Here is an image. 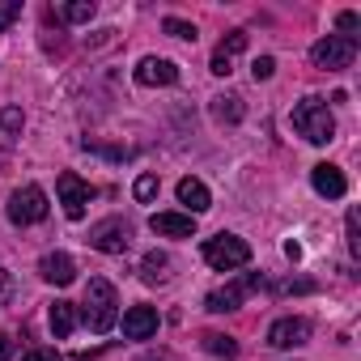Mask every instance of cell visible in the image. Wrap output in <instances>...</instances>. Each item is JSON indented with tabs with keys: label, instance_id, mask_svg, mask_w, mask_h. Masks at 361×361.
I'll return each instance as SVG.
<instances>
[{
	"label": "cell",
	"instance_id": "obj_1",
	"mask_svg": "<svg viewBox=\"0 0 361 361\" xmlns=\"http://www.w3.org/2000/svg\"><path fill=\"white\" fill-rule=\"evenodd\" d=\"M81 319H85V327H90V331H98V336L115 327V319H119V298H115V285H111V281L94 276V281L85 285Z\"/></svg>",
	"mask_w": 361,
	"mask_h": 361
},
{
	"label": "cell",
	"instance_id": "obj_2",
	"mask_svg": "<svg viewBox=\"0 0 361 361\" xmlns=\"http://www.w3.org/2000/svg\"><path fill=\"white\" fill-rule=\"evenodd\" d=\"M293 128H298V136H306L310 145H327V140L336 136V119H331V111H327L323 98H302V102L293 106Z\"/></svg>",
	"mask_w": 361,
	"mask_h": 361
},
{
	"label": "cell",
	"instance_id": "obj_3",
	"mask_svg": "<svg viewBox=\"0 0 361 361\" xmlns=\"http://www.w3.org/2000/svg\"><path fill=\"white\" fill-rule=\"evenodd\" d=\"M204 264L217 268V272H234V268L251 264V247L238 234H217V238L204 243Z\"/></svg>",
	"mask_w": 361,
	"mask_h": 361
},
{
	"label": "cell",
	"instance_id": "obj_4",
	"mask_svg": "<svg viewBox=\"0 0 361 361\" xmlns=\"http://www.w3.org/2000/svg\"><path fill=\"white\" fill-rule=\"evenodd\" d=\"M357 60V39H344V35H327L310 47V64L323 68V73H340Z\"/></svg>",
	"mask_w": 361,
	"mask_h": 361
},
{
	"label": "cell",
	"instance_id": "obj_5",
	"mask_svg": "<svg viewBox=\"0 0 361 361\" xmlns=\"http://www.w3.org/2000/svg\"><path fill=\"white\" fill-rule=\"evenodd\" d=\"M47 217V192L39 183H26L9 196V221L13 226H39Z\"/></svg>",
	"mask_w": 361,
	"mask_h": 361
},
{
	"label": "cell",
	"instance_id": "obj_6",
	"mask_svg": "<svg viewBox=\"0 0 361 361\" xmlns=\"http://www.w3.org/2000/svg\"><path fill=\"white\" fill-rule=\"evenodd\" d=\"M259 285H264V276H259V272H247V276H238V281H230V285H221V289H213L204 306H209L213 314H226V310H238V306H243V302H247V298H251V293L259 289Z\"/></svg>",
	"mask_w": 361,
	"mask_h": 361
},
{
	"label": "cell",
	"instance_id": "obj_7",
	"mask_svg": "<svg viewBox=\"0 0 361 361\" xmlns=\"http://www.w3.org/2000/svg\"><path fill=\"white\" fill-rule=\"evenodd\" d=\"M90 247H98V251H106V255H123V251L132 247V226H128L123 217H106V221H98V226L90 230Z\"/></svg>",
	"mask_w": 361,
	"mask_h": 361
},
{
	"label": "cell",
	"instance_id": "obj_8",
	"mask_svg": "<svg viewBox=\"0 0 361 361\" xmlns=\"http://www.w3.org/2000/svg\"><path fill=\"white\" fill-rule=\"evenodd\" d=\"M56 192H60V204H64V217L68 221H81L85 217V209H90V183H85V178H77L73 170H64L60 174V183H56Z\"/></svg>",
	"mask_w": 361,
	"mask_h": 361
},
{
	"label": "cell",
	"instance_id": "obj_9",
	"mask_svg": "<svg viewBox=\"0 0 361 361\" xmlns=\"http://www.w3.org/2000/svg\"><path fill=\"white\" fill-rule=\"evenodd\" d=\"M306 340H310V319H302V314L276 319V323L268 327V344H272V348H298V344H306Z\"/></svg>",
	"mask_w": 361,
	"mask_h": 361
},
{
	"label": "cell",
	"instance_id": "obj_10",
	"mask_svg": "<svg viewBox=\"0 0 361 361\" xmlns=\"http://www.w3.org/2000/svg\"><path fill=\"white\" fill-rule=\"evenodd\" d=\"M132 77H136V85H174L178 81V68L170 60H161V56H145Z\"/></svg>",
	"mask_w": 361,
	"mask_h": 361
},
{
	"label": "cell",
	"instance_id": "obj_11",
	"mask_svg": "<svg viewBox=\"0 0 361 361\" xmlns=\"http://www.w3.org/2000/svg\"><path fill=\"white\" fill-rule=\"evenodd\" d=\"M149 230L161 234V238H192L196 234V217L192 213H153Z\"/></svg>",
	"mask_w": 361,
	"mask_h": 361
},
{
	"label": "cell",
	"instance_id": "obj_12",
	"mask_svg": "<svg viewBox=\"0 0 361 361\" xmlns=\"http://www.w3.org/2000/svg\"><path fill=\"white\" fill-rule=\"evenodd\" d=\"M39 276L51 281V285H73V281H77V264H73V255L51 251V255L39 259Z\"/></svg>",
	"mask_w": 361,
	"mask_h": 361
},
{
	"label": "cell",
	"instance_id": "obj_13",
	"mask_svg": "<svg viewBox=\"0 0 361 361\" xmlns=\"http://www.w3.org/2000/svg\"><path fill=\"white\" fill-rule=\"evenodd\" d=\"M123 336H128V340H149V336H157V310H153V306H132V310H123Z\"/></svg>",
	"mask_w": 361,
	"mask_h": 361
},
{
	"label": "cell",
	"instance_id": "obj_14",
	"mask_svg": "<svg viewBox=\"0 0 361 361\" xmlns=\"http://www.w3.org/2000/svg\"><path fill=\"white\" fill-rule=\"evenodd\" d=\"M243 47H247V30H230V35L217 43V51H213V73L226 77V73L234 68V56H243Z\"/></svg>",
	"mask_w": 361,
	"mask_h": 361
},
{
	"label": "cell",
	"instance_id": "obj_15",
	"mask_svg": "<svg viewBox=\"0 0 361 361\" xmlns=\"http://www.w3.org/2000/svg\"><path fill=\"white\" fill-rule=\"evenodd\" d=\"M310 183H314V192H319V196H327V200H340V196L348 192V183H344V174H340L336 166H327V161L310 170Z\"/></svg>",
	"mask_w": 361,
	"mask_h": 361
},
{
	"label": "cell",
	"instance_id": "obj_16",
	"mask_svg": "<svg viewBox=\"0 0 361 361\" xmlns=\"http://www.w3.org/2000/svg\"><path fill=\"white\" fill-rule=\"evenodd\" d=\"M178 204H188V213L196 217V213H204L213 204V196H209V188L200 178H178Z\"/></svg>",
	"mask_w": 361,
	"mask_h": 361
},
{
	"label": "cell",
	"instance_id": "obj_17",
	"mask_svg": "<svg viewBox=\"0 0 361 361\" xmlns=\"http://www.w3.org/2000/svg\"><path fill=\"white\" fill-rule=\"evenodd\" d=\"M73 327H77V306L73 302H56L51 306V331L64 340V336H73Z\"/></svg>",
	"mask_w": 361,
	"mask_h": 361
},
{
	"label": "cell",
	"instance_id": "obj_18",
	"mask_svg": "<svg viewBox=\"0 0 361 361\" xmlns=\"http://www.w3.org/2000/svg\"><path fill=\"white\" fill-rule=\"evenodd\" d=\"M22 111L18 106H5V111H0V140H5V145H13L18 136H22Z\"/></svg>",
	"mask_w": 361,
	"mask_h": 361
},
{
	"label": "cell",
	"instance_id": "obj_19",
	"mask_svg": "<svg viewBox=\"0 0 361 361\" xmlns=\"http://www.w3.org/2000/svg\"><path fill=\"white\" fill-rule=\"evenodd\" d=\"M166 268H170V259H166L161 251H149L145 264H140V276H145L149 285H157V281H166Z\"/></svg>",
	"mask_w": 361,
	"mask_h": 361
},
{
	"label": "cell",
	"instance_id": "obj_20",
	"mask_svg": "<svg viewBox=\"0 0 361 361\" xmlns=\"http://www.w3.org/2000/svg\"><path fill=\"white\" fill-rule=\"evenodd\" d=\"M60 18L73 22V26L90 22V18H94V0H73V5H60Z\"/></svg>",
	"mask_w": 361,
	"mask_h": 361
},
{
	"label": "cell",
	"instance_id": "obj_21",
	"mask_svg": "<svg viewBox=\"0 0 361 361\" xmlns=\"http://www.w3.org/2000/svg\"><path fill=\"white\" fill-rule=\"evenodd\" d=\"M204 348L209 353H217V357H238V344H234V336H204Z\"/></svg>",
	"mask_w": 361,
	"mask_h": 361
},
{
	"label": "cell",
	"instance_id": "obj_22",
	"mask_svg": "<svg viewBox=\"0 0 361 361\" xmlns=\"http://www.w3.org/2000/svg\"><path fill=\"white\" fill-rule=\"evenodd\" d=\"M161 30H166L170 39H192V43H196V26H192V22H183V18H166V22H161Z\"/></svg>",
	"mask_w": 361,
	"mask_h": 361
},
{
	"label": "cell",
	"instance_id": "obj_23",
	"mask_svg": "<svg viewBox=\"0 0 361 361\" xmlns=\"http://www.w3.org/2000/svg\"><path fill=\"white\" fill-rule=\"evenodd\" d=\"M132 196H136L140 204H149V200L157 196V174H140V178H136V188H132Z\"/></svg>",
	"mask_w": 361,
	"mask_h": 361
},
{
	"label": "cell",
	"instance_id": "obj_24",
	"mask_svg": "<svg viewBox=\"0 0 361 361\" xmlns=\"http://www.w3.org/2000/svg\"><path fill=\"white\" fill-rule=\"evenodd\" d=\"M18 18H22V5H18V0H0V30H9Z\"/></svg>",
	"mask_w": 361,
	"mask_h": 361
},
{
	"label": "cell",
	"instance_id": "obj_25",
	"mask_svg": "<svg viewBox=\"0 0 361 361\" xmlns=\"http://www.w3.org/2000/svg\"><path fill=\"white\" fill-rule=\"evenodd\" d=\"M213 111H217V119H230V123H234V119L243 115V106H238V98H217V106H213Z\"/></svg>",
	"mask_w": 361,
	"mask_h": 361
},
{
	"label": "cell",
	"instance_id": "obj_26",
	"mask_svg": "<svg viewBox=\"0 0 361 361\" xmlns=\"http://www.w3.org/2000/svg\"><path fill=\"white\" fill-rule=\"evenodd\" d=\"M251 73H255V81H268V77L276 73V60H272V56H259V60L251 64Z\"/></svg>",
	"mask_w": 361,
	"mask_h": 361
},
{
	"label": "cell",
	"instance_id": "obj_27",
	"mask_svg": "<svg viewBox=\"0 0 361 361\" xmlns=\"http://www.w3.org/2000/svg\"><path fill=\"white\" fill-rule=\"evenodd\" d=\"M348 251L361 255V230H357V213H348Z\"/></svg>",
	"mask_w": 361,
	"mask_h": 361
},
{
	"label": "cell",
	"instance_id": "obj_28",
	"mask_svg": "<svg viewBox=\"0 0 361 361\" xmlns=\"http://www.w3.org/2000/svg\"><path fill=\"white\" fill-rule=\"evenodd\" d=\"M22 361H60V353L56 348H30V353H22Z\"/></svg>",
	"mask_w": 361,
	"mask_h": 361
},
{
	"label": "cell",
	"instance_id": "obj_29",
	"mask_svg": "<svg viewBox=\"0 0 361 361\" xmlns=\"http://www.w3.org/2000/svg\"><path fill=\"white\" fill-rule=\"evenodd\" d=\"M9 298H13V276L0 268V306H9Z\"/></svg>",
	"mask_w": 361,
	"mask_h": 361
},
{
	"label": "cell",
	"instance_id": "obj_30",
	"mask_svg": "<svg viewBox=\"0 0 361 361\" xmlns=\"http://www.w3.org/2000/svg\"><path fill=\"white\" fill-rule=\"evenodd\" d=\"M336 22H340V30H344V39H353V30L361 26V18H357V13H340Z\"/></svg>",
	"mask_w": 361,
	"mask_h": 361
},
{
	"label": "cell",
	"instance_id": "obj_31",
	"mask_svg": "<svg viewBox=\"0 0 361 361\" xmlns=\"http://www.w3.org/2000/svg\"><path fill=\"white\" fill-rule=\"evenodd\" d=\"M9 357H13V336L0 331V361H9Z\"/></svg>",
	"mask_w": 361,
	"mask_h": 361
},
{
	"label": "cell",
	"instance_id": "obj_32",
	"mask_svg": "<svg viewBox=\"0 0 361 361\" xmlns=\"http://www.w3.org/2000/svg\"><path fill=\"white\" fill-rule=\"evenodd\" d=\"M145 361H178V357H174V353H166V348H157V353H149Z\"/></svg>",
	"mask_w": 361,
	"mask_h": 361
}]
</instances>
